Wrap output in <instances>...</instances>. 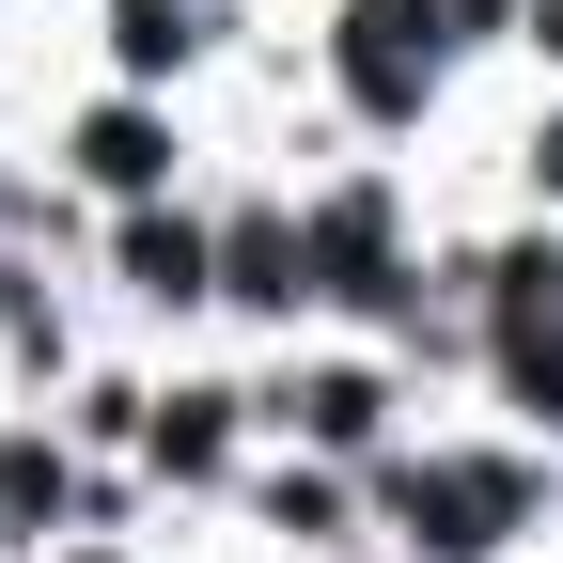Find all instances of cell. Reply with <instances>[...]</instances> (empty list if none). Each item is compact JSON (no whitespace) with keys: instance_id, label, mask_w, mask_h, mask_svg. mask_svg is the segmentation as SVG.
<instances>
[{"instance_id":"cell-9","label":"cell","mask_w":563,"mask_h":563,"mask_svg":"<svg viewBox=\"0 0 563 563\" xmlns=\"http://www.w3.org/2000/svg\"><path fill=\"white\" fill-rule=\"evenodd\" d=\"M532 173H548V188H563V125H548V141H532Z\"/></svg>"},{"instance_id":"cell-2","label":"cell","mask_w":563,"mask_h":563,"mask_svg":"<svg viewBox=\"0 0 563 563\" xmlns=\"http://www.w3.org/2000/svg\"><path fill=\"white\" fill-rule=\"evenodd\" d=\"M501 517H517V470H407V532L422 548H501Z\"/></svg>"},{"instance_id":"cell-1","label":"cell","mask_w":563,"mask_h":563,"mask_svg":"<svg viewBox=\"0 0 563 563\" xmlns=\"http://www.w3.org/2000/svg\"><path fill=\"white\" fill-rule=\"evenodd\" d=\"M501 376L563 422V251H532V266H501Z\"/></svg>"},{"instance_id":"cell-4","label":"cell","mask_w":563,"mask_h":563,"mask_svg":"<svg viewBox=\"0 0 563 563\" xmlns=\"http://www.w3.org/2000/svg\"><path fill=\"white\" fill-rule=\"evenodd\" d=\"M125 266H141V298H188V282H203V235H188V220H141Z\"/></svg>"},{"instance_id":"cell-5","label":"cell","mask_w":563,"mask_h":563,"mask_svg":"<svg viewBox=\"0 0 563 563\" xmlns=\"http://www.w3.org/2000/svg\"><path fill=\"white\" fill-rule=\"evenodd\" d=\"M298 407H313V439H376V407H391V391H376V376H313Z\"/></svg>"},{"instance_id":"cell-7","label":"cell","mask_w":563,"mask_h":563,"mask_svg":"<svg viewBox=\"0 0 563 563\" xmlns=\"http://www.w3.org/2000/svg\"><path fill=\"white\" fill-rule=\"evenodd\" d=\"M220 439H235V422H220V391H188V407L157 422V454H173V470H220Z\"/></svg>"},{"instance_id":"cell-3","label":"cell","mask_w":563,"mask_h":563,"mask_svg":"<svg viewBox=\"0 0 563 563\" xmlns=\"http://www.w3.org/2000/svg\"><path fill=\"white\" fill-rule=\"evenodd\" d=\"M79 157H95V188H157V173H173V141H157V110H95V125H79Z\"/></svg>"},{"instance_id":"cell-8","label":"cell","mask_w":563,"mask_h":563,"mask_svg":"<svg viewBox=\"0 0 563 563\" xmlns=\"http://www.w3.org/2000/svg\"><path fill=\"white\" fill-rule=\"evenodd\" d=\"M63 501V454H0V517H47Z\"/></svg>"},{"instance_id":"cell-6","label":"cell","mask_w":563,"mask_h":563,"mask_svg":"<svg viewBox=\"0 0 563 563\" xmlns=\"http://www.w3.org/2000/svg\"><path fill=\"white\" fill-rule=\"evenodd\" d=\"M110 47H125V63H141V79H157V63H173V47H188V0H125V32H110Z\"/></svg>"}]
</instances>
